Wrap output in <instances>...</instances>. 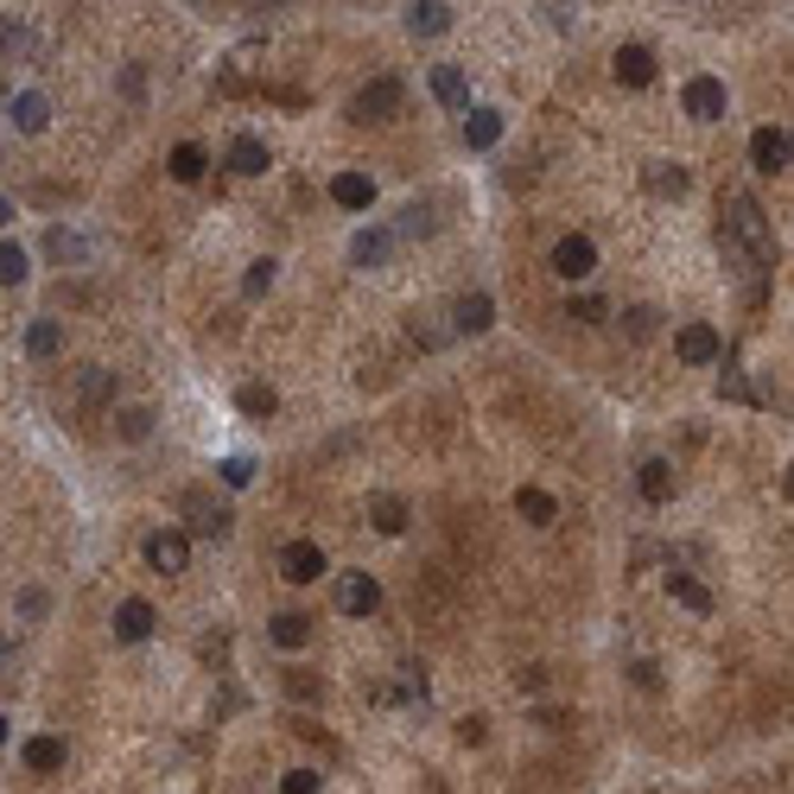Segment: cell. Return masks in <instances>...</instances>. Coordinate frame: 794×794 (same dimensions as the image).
<instances>
[{"instance_id":"24","label":"cell","mask_w":794,"mask_h":794,"mask_svg":"<svg viewBox=\"0 0 794 794\" xmlns=\"http://www.w3.org/2000/svg\"><path fill=\"white\" fill-rule=\"evenodd\" d=\"M27 769L32 775H52V769H64V738H27Z\"/></svg>"},{"instance_id":"41","label":"cell","mask_w":794,"mask_h":794,"mask_svg":"<svg viewBox=\"0 0 794 794\" xmlns=\"http://www.w3.org/2000/svg\"><path fill=\"white\" fill-rule=\"evenodd\" d=\"M458 738H464V743H484V738H489V718H464Z\"/></svg>"},{"instance_id":"36","label":"cell","mask_w":794,"mask_h":794,"mask_svg":"<svg viewBox=\"0 0 794 794\" xmlns=\"http://www.w3.org/2000/svg\"><path fill=\"white\" fill-rule=\"evenodd\" d=\"M280 794H318V769H286Z\"/></svg>"},{"instance_id":"21","label":"cell","mask_w":794,"mask_h":794,"mask_svg":"<svg viewBox=\"0 0 794 794\" xmlns=\"http://www.w3.org/2000/svg\"><path fill=\"white\" fill-rule=\"evenodd\" d=\"M369 521H375L382 534H401V528H407V502L388 496V489H375V496H369Z\"/></svg>"},{"instance_id":"9","label":"cell","mask_w":794,"mask_h":794,"mask_svg":"<svg viewBox=\"0 0 794 794\" xmlns=\"http://www.w3.org/2000/svg\"><path fill=\"white\" fill-rule=\"evenodd\" d=\"M788 159H794V140H788V134H775V128H756V134H750V166H756V172H782Z\"/></svg>"},{"instance_id":"39","label":"cell","mask_w":794,"mask_h":794,"mask_svg":"<svg viewBox=\"0 0 794 794\" xmlns=\"http://www.w3.org/2000/svg\"><path fill=\"white\" fill-rule=\"evenodd\" d=\"M426 230H433V216H426L420 204H407V216H401V235H426Z\"/></svg>"},{"instance_id":"7","label":"cell","mask_w":794,"mask_h":794,"mask_svg":"<svg viewBox=\"0 0 794 794\" xmlns=\"http://www.w3.org/2000/svg\"><path fill=\"white\" fill-rule=\"evenodd\" d=\"M680 108H687L692 121H724V83L718 77H692L680 89Z\"/></svg>"},{"instance_id":"26","label":"cell","mask_w":794,"mask_h":794,"mask_svg":"<svg viewBox=\"0 0 794 794\" xmlns=\"http://www.w3.org/2000/svg\"><path fill=\"white\" fill-rule=\"evenodd\" d=\"M433 96H438L445 108H464V103H470V83H464L458 64H438V71H433Z\"/></svg>"},{"instance_id":"45","label":"cell","mask_w":794,"mask_h":794,"mask_svg":"<svg viewBox=\"0 0 794 794\" xmlns=\"http://www.w3.org/2000/svg\"><path fill=\"white\" fill-rule=\"evenodd\" d=\"M782 489H788V502H794V464H788V477H782Z\"/></svg>"},{"instance_id":"5","label":"cell","mask_w":794,"mask_h":794,"mask_svg":"<svg viewBox=\"0 0 794 794\" xmlns=\"http://www.w3.org/2000/svg\"><path fill=\"white\" fill-rule=\"evenodd\" d=\"M337 611L343 616H375L382 611V585H375L369 572H343V579H337Z\"/></svg>"},{"instance_id":"35","label":"cell","mask_w":794,"mask_h":794,"mask_svg":"<svg viewBox=\"0 0 794 794\" xmlns=\"http://www.w3.org/2000/svg\"><path fill=\"white\" fill-rule=\"evenodd\" d=\"M267 286H274V261H248V274H242V293H248V299H261Z\"/></svg>"},{"instance_id":"42","label":"cell","mask_w":794,"mask_h":794,"mask_svg":"<svg viewBox=\"0 0 794 794\" xmlns=\"http://www.w3.org/2000/svg\"><path fill=\"white\" fill-rule=\"evenodd\" d=\"M648 331H655V311L636 306V311H629V337H648Z\"/></svg>"},{"instance_id":"30","label":"cell","mask_w":794,"mask_h":794,"mask_svg":"<svg viewBox=\"0 0 794 794\" xmlns=\"http://www.w3.org/2000/svg\"><path fill=\"white\" fill-rule=\"evenodd\" d=\"M235 407L248 413V420H267V413H280V394H274L267 382H248L242 394H235Z\"/></svg>"},{"instance_id":"44","label":"cell","mask_w":794,"mask_h":794,"mask_svg":"<svg viewBox=\"0 0 794 794\" xmlns=\"http://www.w3.org/2000/svg\"><path fill=\"white\" fill-rule=\"evenodd\" d=\"M572 318H585V325H597V318H604V299H579V306H572Z\"/></svg>"},{"instance_id":"12","label":"cell","mask_w":794,"mask_h":794,"mask_svg":"<svg viewBox=\"0 0 794 794\" xmlns=\"http://www.w3.org/2000/svg\"><path fill=\"white\" fill-rule=\"evenodd\" d=\"M153 636V604L147 597H121L115 604V642H147Z\"/></svg>"},{"instance_id":"37","label":"cell","mask_w":794,"mask_h":794,"mask_svg":"<svg viewBox=\"0 0 794 794\" xmlns=\"http://www.w3.org/2000/svg\"><path fill=\"white\" fill-rule=\"evenodd\" d=\"M13 611H20V616H27V623H39V616H45V591H20V597H13Z\"/></svg>"},{"instance_id":"43","label":"cell","mask_w":794,"mask_h":794,"mask_svg":"<svg viewBox=\"0 0 794 794\" xmlns=\"http://www.w3.org/2000/svg\"><path fill=\"white\" fill-rule=\"evenodd\" d=\"M540 13H547V27L553 32H572V7H540Z\"/></svg>"},{"instance_id":"19","label":"cell","mask_w":794,"mask_h":794,"mask_svg":"<svg viewBox=\"0 0 794 794\" xmlns=\"http://www.w3.org/2000/svg\"><path fill=\"white\" fill-rule=\"evenodd\" d=\"M204 166H210V153L198 147V140H179V147H172V159H166V172H172L179 184H198V179H204Z\"/></svg>"},{"instance_id":"3","label":"cell","mask_w":794,"mask_h":794,"mask_svg":"<svg viewBox=\"0 0 794 794\" xmlns=\"http://www.w3.org/2000/svg\"><path fill=\"white\" fill-rule=\"evenodd\" d=\"M674 357L692 362V369H712V362L724 357V337H718L712 325H680V331H674Z\"/></svg>"},{"instance_id":"2","label":"cell","mask_w":794,"mask_h":794,"mask_svg":"<svg viewBox=\"0 0 794 794\" xmlns=\"http://www.w3.org/2000/svg\"><path fill=\"white\" fill-rule=\"evenodd\" d=\"M401 103H407L401 77H369V83L357 89L350 115H357V121H394V115H401Z\"/></svg>"},{"instance_id":"28","label":"cell","mask_w":794,"mask_h":794,"mask_svg":"<svg viewBox=\"0 0 794 794\" xmlns=\"http://www.w3.org/2000/svg\"><path fill=\"white\" fill-rule=\"evenodd\" d=\"M515 515H521V521H534V528H547V521L560 515V502H553L547 489H515Z\"/></svg>"},{"instance_id":"1","label":"cell","mask_w":794,"mask_h":794,"mask_svg":"<svg viewBox=\"0 0 794 794\" xmlns=\"http://www.w3.org/2000/svg\"><path fill=\"white\" fill-rule=\"evenodd\" d=\"M179 515L191 521V534H204V540H223V534L235 528L230 502H216L210 489H184V496H179Z\"/></svg>"},{"instance_id":"33","label":"cell","mask_w":794,"mask_h":794,"mask_svg":"<svg viewBox=\"0 0 794 794\" xmlns=\"http://www.w3.org/2000/svg\"><path fill=\"white\" fill-rule=\"evenodd\" d=\"M115 426H121V438L140 445V438L153 433V413H147V407H121V413H115Z\"/></svg>"},{"instance_id":"18","label":"cell","mask_w":794,"mask_h":794,"mask_svg":"<svg viewBox=\"0 0 794 794\" xmlns=\"http://www.w3.org/2000/svg\"><path fill=\"white\" fill-rule=\"evenodd\" d=\"M388 255H394V230H357V242H350L357 267H382Z\"/></svg>"},{"instance_id":"11","label":"cell","mask_w":794,"mask_h":794,"mask_svg":"<svg viewBox=\"0 0 794 794\" xmlns=\"http://www.w3.org/2000/svg\"><path fill=\"white\" fill-rule=\"evenodd\" d=\"M7 121L20 134H45V121H52V103L39 96V89H20V96H7Z\"/></svg>"},{"instance_id":"17","label":"cell","mask_w":794,"mask_h":794,"mask_svg":"<svg viewBox=\"0 0 794 794\" xmlns=\"http://www.w3.org/2000/svg\"><path fill=\"white\" fill-rule=\"evenodd\" d=\"M331 204L369 210V204H375V179H362V172H337V179H331Z\"/></svg>"},{"instance_id":"46","label":"cell","mask_w":794,"mask_h":794,"mask_svg":"<svg viewBox=\"0 0 794 794\" xmlns=\"http://www.w3.org/2000/svg\"><path fill=\"white\" fill-rule=\"evenodd\" d=\"M788 140H794V134H788Z\"/></svg>"},{"instance_id":"38","label":"cell","mask_w":794,"mask_h":794,"mask_svg":"<svg viewBox=\"0 0 794 794\" xmlns=\"http://www.w3.org/2000/svg\"><path fill=\"white\" fill-rule=\"evenodd\" d=\"M718 394H724V401H750V382H743L738 369H724V375H718Z\"/></svg>"},{"instance_id":"4","label":"cell","mask_w":794,"mask_h":794,"mask_svg":"<svg viewBox=\"0 0 794 794\" xmlns=\"http://www.w3.org/2000/svg\"><path fill=\"white\" fill-rule=\"evenodd\" d=\"M553 274H560V280H591V274H597L591 235H560V242H553Z\"/></svg>"},{"instance_id":"40","label":"cell","mask_w":794,"mask_h":794,"mask_svg":"<svg viewBox=\"0 0 794 794\" xmlns=\"http://www.w3.org/2000/svg\"><path fill=\"white\" fill-rule=\"evenodd\" d=\"M629 680H636V687H648V692L661 687V674H655V661H636V667H629Z\"/></svg>"},{"instance_id":"25","label":"cell","mask_w":794,"mask_h":794,"mask_svg":"<svg viewBox=\"0 0 794 794\" xmlns=\"http://www.w3.org/2000/svg\"><path fill=\"white\" fill-rule=\"evenodd\" d=\"M642 496H648V502H667V496H674V464L667 458H642Z\"/></svg>"},{"instance_id":"15","label":"cell","mask_w":794,"mask_h":794,"mask_svg":"<svg viewBox=\"0 0 794 794\" xmlns=\"http://www.w3.org/2000/svg\"><path fill=\"white\" fill-rule=\"evenodd\" d=\"M407 32L413 39H438V32H452V7H445V0H420V7H407Z\"/></svg>"},{"instance_id":"29","label":"cell","mask_w":794,"mask_h":794,"mask_svg":"<svg viewBox=\"0 0 794 794\" xmlns=\"http://www.w3.org/2000/svg\"><path fill=\"white\" fill-rule=\"evenodd\" d=\"M267 636L280 642V648H306V642H311V616L286 611V616H274V623H267Z\"/></svg>"},{"instance_id":"8","label":"cell","mask_w":794,"mask_h":794,"mask_svg":"<svg viewBox=\"0 0 794 794\" xmlns=\"http://www.w3.org/2000/svg\"><path fill=\"white\" fill-rule=\"evenodd\" d=\"M280 572L293 579V585H311L318 572H325V547L318 540H286V553H280Z\"/></svg>"},{"instance_id":"14","label":"cell","mask_w":794,"mask_h":794,"mask_svg":"<svg viewBox=\"0 0 794 794\" xmlns=\"http://www.w3.org/2000/svg\"><path fill=\"white\" fill-rule=\"evenodd\" d=\"M274 159H267V140H255V134H235L230 140V172H242V179H261Z\"/></svg>"},{"instance_id":"23","label":"cell","mask_w":794,"mask_h":794,"mask_svg":"<svg viewBox=\"0 0 794 794\" xmlns=\"http://www.w3.org/2000/svg\"><path fill=\"white\" fill-rule=\"evenodd\" d=\"M667 591H674V604H687L692 616H712V591L699 585V579H687V572H667Z\"/></svg>"},{"instance_id":"6","label":"cell","mask_w":794,"mask_h":794,"mask_svg":"<svg viewBox=\"0 0 794 794\" xmlns=\"http://www.w3.org/2000/svg\"><path fill=\"white\" fill-rule=\"evenodd\" d=\"M147 565H153V572H166V579H172V572H184V565H191V540H184L179 528H159V534H147Z\"/></svg>"},{"instance_id":"34","label":"cell","mask_w":794,"mask_h":794,"mask_svg":"<svg viewBox=\"0 0 794 794\" xmlns=\"http://www.w3.org/2000/svg\"><path fill=\"white\" fill-rule=\"evenodd\" d=\"M216 477H223L230 489H248V484H255V458H223V464H216Z\"/></svg>"},{"instance_id":"31","label":"cell","mask_w":794,"mask_h":794,"mask_svg":"<svg viewBox=\"0 0 794 794\" xmlns=\"http://www.w3.org/2000/svg\"><path fill=\"white\" fill-rule=\"evenodd\" d=\"M32 274V261H27V248H20V242H13V235H7V242H0V280L7 286H20Z\"/></svg>"},{"instance_id":"22","label":"cell","mask_w":794,"mask_h":794,"mask_svg":"<svg viewBox=\"0 0 794 794\" xmlns=\"http://www.w3.org/2000/svg\"><path fill=\"white\" fill-rule=\"evenodd\" d=\"M45 255H52L57 267H83V261H89V242H83L77 230H52L45 235Z\"/></svg>"},{"instance_id":"10","label":"cell","mask_w":794,"mask_h":794,"mask_svg":"<svg viewBox=\"0 0 794 794\" xmlns=\"http://www.w3.org/2000/svg\"><path fill=\"white\" fill-rule=\"evenodd\" d=\"M611 71H616V83H629V89H648V83H655V52H648V45H616Z\"/></svg>"},{"instance_id":"32","label":"cell","mask_w":794,"mask_h":794,"mask_svg":"<svg viewBox=\"0 0 794 794\" xmlns=\"http://www.w3.org/2000/svg\"><path fill=\"white\" fill-rule=\"evenodd\" d=\"M77 388H83V401L96 407V401H108V394H115V375H108V369H83Z\"/></svg>"},{"instance_id":"20","label":"cell","mask_w":794,"mask_h":794,"mask_svg":"<svg viewBox=\"0 0 794 794\" xmlns=\"http://www.w3.org/2000/svg\"><path fill=\"white\" fill-rule=\"evenodd\" d=\"M642 184H648L655 198H680V191H687V166H674V159H655V166L642 172Z\"/></svg>"},{"instance_id":"13","label":"cell","mask_w":794,"mask_h":794,"mask_svg":"<svg viewBox=\"0 0 794 794\" xmlns=\"http://www.w3.org/2000/svg\"><path fill=\"white\" fill-rule=\"evenodd\" d=\"M452 325H458L464 337H484L489 325H496V299H489V293H464L458 311H452Z\"/></svg>"},{"instance_id":"16","label":"cell","mask_w":794,"mask_h":794,"mask_svg":"<svg viewBox=\"0 0 794 794\" xmlns=\"http://www.w3.org/2000/svg\"><path fill=\"white\" fill-rule=\"evenodd\" d=\"M496 140H502V115H496V108H470V115H464V147L489 153Z\"/></svg>"},{"instance_id":"27","label":"cell","mask_w":794,"mask_h":794,"mask_svg":"<svg viewBox=\"0 0 794 794\" xmlns=\"http://www.w3.org/2000/svg\"><path fill=\"white\" fill-rule=\"evenodd\" d=\"M57 350H64V331H57L52 318H32L27 325V357L45 362V357H57Z\"/></svg>"}]
</instances>
